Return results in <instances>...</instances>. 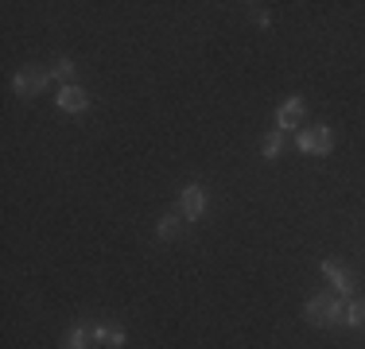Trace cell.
<instances>
[{"instance_id": "6da1fadb", "label": "cell", "mask_w": 365, "mask_h": 349, "mask_svg": "<svg viewBox=\"0 0 365 349\" xmlns=\"http://www.w3.org/2000/svg\"><path fill=\"white\" fill-rule=\"evenodd\" d=\"M303 318H307L311 326H319V330H334V326H342V318H346V303H342V295H334V291H319V295H311V299L303 303Z\"/></svg>"}, {"instance_id": "7a4b0ae2", "label": "cell", "mask_w": 365, "mask_h": 349, "mask_svg": "<svg viewBox=\"0 0 365 349\" xmlns=\"http://www.w3.org/2000/svg\"><path fill=\"white\" fill-rule=\"evenodd\" d=\"M51 78H55L51 70H43V66H36V63H28V66H20V70H16L12 90H16V98L31 101V98H39V93H47Z\"/></svg>"}, {"instance_id": "3957f363", "label": "cell", "mask_w": 365, "mask_h": 349, "mask_svg": "<svg viewBox=\"0 0 365 349\" xmlns=\"http://www.w3.org/2000/svg\"><path fill=\"white\" fill-rule=\"evenodd\" d=\"M295 147H299L303 155H330L334 152V128L327 125H311V128H299V136H295Z\"/></svg>"}, {"instance_id": "277c9868", "label": "cell", "mask_w": 365, "mask_h": 349, "mask_svg": "<svg viewBox=\"0 0 365 349\" xmlns=\"http://www.w3.org/2000/svg\"><path fill=\"white\" fill-rule=\"evenodd\" d=\"M179 209H182V222H198L206 214V190L202 182H187L179 190Z\"/></svg>"}, {"instance_id": "5b68a950", "label": "cell", "mask_w": 365, "mask_h": 349, "mask_svg": "<svg viewBox=\"0 0 365 349\" xmlns=\"http://www.w3.org/2000/svg\"><path fill=\"white\" fill-rule=\"evenodd\" d=\"M303 120H307V101H303V98H288L280 105V113H276V128H280V132L303 128Z\"/></svg>"}, {"instance_id": "8992f818", "label": "cell", "mask_w": 365, "mask_h": 349, "mask_svg": "<svg viewBox=\"0 0 365 349\" xmlns=\"http://www.w3.org/2000/svg\"><path fill=\"white\" fill-rule=\"evenodd\" d=\"M319 272L330 279V287H334V295H354V276L346 272L342 264H334V260H319Z\"/></svg>"}, {"instance_id": "52a82bcc", "label": "cell", "mask_w": 365, "mask_h": 349, "mask_svg": "<svg viewBox=\"0 0 365 349\" xmlns=\"http://www.w3.org/2000/svg\"><path fill=\"white\" fill-rule=\"evenodd\" d=\"M55 105L63 113H86V109H90V93H86L82 85H63L58 98H55Z\"/></svg>"}, {"instance_id": "ba28073f", "label": "cell", "mask_w": 365, "mask_h": 349, "mask_svg": "<svg viewBox=\"0 0 365 349\" xmlns=\"http://www.w3.org/2000/svg\"><path fill=\"white\" fill-rule=\"evenodd\" d=\"M93 345L120 349V345H125V330H120V326H109V322H101V326H93Z\"/></svg>"}, {"instance_id": "9c48e42d", "label": "cell", "mask_w": 365, "mask_h": 349, "mask_svg": "<svg viewBox=\"0 0 365 349\" xmlns=\"http://www.w3.org/2000/svg\"><path fill=\"white\" fill-rule=\"evenodd\" d=\"M284 152V132L280 128H272V132H264V140H260V155H264L268 163H276Z\"/></svg>"}, {"instance_id": "30bf717a", "label": "cell", "mask_w": 365, "mask_h": 349, "mask_svg": "<svg viewBox=\"0 0 365 349\" xmlns=\"http://www.w3.org/2000/svg\"><path fill=\"white\" fill-rule=\"evenodd\" d=\"M93 345V334H86V326H71L63 334V349H90Z\"/></svg>"}, {"instance_id": "8fae6325", "label": "cell", "mask_w": 365, "mask_h": 349, "mask_svg": "<svg viewBox=\"0 0 365 349\" xmlns=\"http://www.w3.org/2000/svg\"><path fill=\"white\" fill-rule=\"evenodd\" d=\"M342 326H350V330H365V299L346 303V318H342Z\"/></svg>"}, {"instance_id": "7c38bea8", "label": "cell", "mask_w": 365, "mask_h": 349, "mask_svg": "<svg viewBox=\"0 0 365 349\" xmlns=\"http://www.w3.org/2000/svg\"><path fill=\"white\" fill-rule=\"evenodd\" d=\"M179 229H182V225H179V214H163L160 222H155V237H160V241L179 237Z\"/></svg>"}, {"instance_id": "4fadbf2b", "label": "cell", "mask_w": 365, "mask_h": 349, "mask_svg": "<svg viewBox=\"0 0 365 349\" xmlns=\"http://www.w3.org/2000/svg\"><path fill=\"white\" fill-rule=\"evenodd\" d=\"M51 74H55L58 82L74 85V82H71V78H74V58H66V55H63V58H55V66H51Z\"/></svg>"}, {"instance_id": "5bb4252c", "label": "cell", "mask_w": 365, "mask_h": 349, "mask_svg": "<svg viewBox=\"0 0 365 349\" xmlns=\"http://www.w3.org/2000/svg\"><path fill=\"white\" fill-rule=\"evenodd\" d=\"M253 20L260 24V28H268V24H272V20H268V12H264L260 4H253Z\"/></svg>"}]
</instances>
